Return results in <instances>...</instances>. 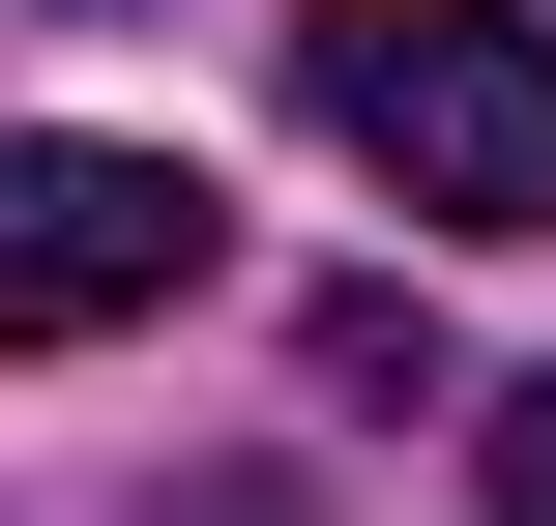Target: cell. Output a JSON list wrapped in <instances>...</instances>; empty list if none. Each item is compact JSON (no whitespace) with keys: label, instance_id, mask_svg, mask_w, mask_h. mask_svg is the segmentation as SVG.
<instances>
[{"label":"cell","instance_id":"obj_3","mask_svg":"<svg viewBox=\"0 0 556 526\" xmlns=\"http://www.w3.org/2000/svg\"><path fill=\"white\" fill-rule=\"evenodd\" d=\"M498 526H556V381H498Z\"/></svg>","mask_w":556,"mask_h":526},{"label":"cell","instance_id":"obj_2","mask_svg":"<svg viewBox=\"0 0 556 526\" xmlns=\"http://www.w3.org/2000/svg\"><path fill=\"white\" fill-rule=\"evenodd\" d=\"M147 293H205V176L176 146H0V351H117Z\"/></svg>","mask_w":556,"mask_h":526},{"label":"cell","instance_id":"obj_1","mask_svg":"<svg viewBox=\"0 0 556 526\" xmlns=\"http://www.w3.org/2000/svg\"><path fill=\"white\" fill-rule=\"evenodd\" d=\"M293 117L381 205H440V234H556V29L528 0H323L293 29Z\"/></svg>","mask_w":556,"mask_h":526}]
</instances>
